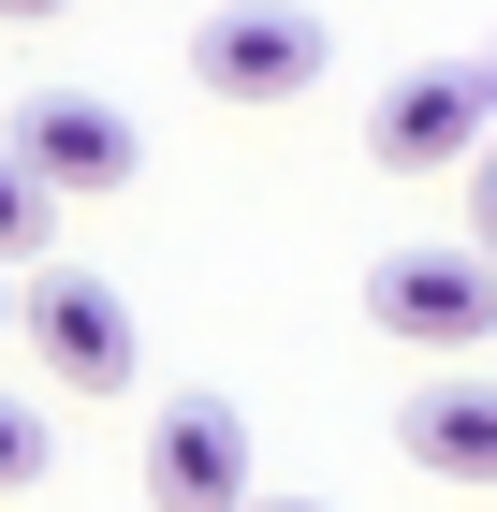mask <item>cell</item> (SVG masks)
<instances>
[{"instance_id": "6da1fadb", "label": "cell", "mask_w": 497, "mask_h": 512, "mask_svg": "<svg viewBox=\"0 0 497 512\" xmlns=\"http://www.w3.org/2000/svg\"><path fill=\"white\" fill-rule=\"evenodd\" d=\"M191 74H205V103H307L322 88V15L307 0H220L191 30Z\"/></svg>"}, {"instance_id": "7a4b0ae2", "label": "cell", "mask_w": 497, "mask_h": 512, "mask_svg": "<svg viewBox=\"0 0 497 512\" xmlns=\"http://www.w3.org/2000/svg\"><path fill=\"white\" fill-rule=\"evenodd\" d=\"M0 161H15V176H44L59 205H103V191H132V176H147L132 118H117V103H88V88L15 103V118H0Z\"/></svg>"}, {"instance_id": "3957f363", "label": "cell", "mask_w": 497, "mask_h": 512, "mask_svg": "<svg viewBox=\"0 0 497 512\" xmlns=\"http://www.w3.org/2000/svg\"><path fill=\"white\" fill-rule=\"evenodd\" d=\"M366 308L410 352H468V337H497V249H395L366 278Z\"/></svg>"}, {"instance_id": "277c9868", "label": "cell", "mask_w": 497, "mask_h": 512, "mask_svg": "<svg viewBox=\"0 0 497 512\" xmlns=\"http://www.w3.org/2000/svg\"><path fill=\"white\" fill-rule=\"evenodd\" d=\"M483 132H497V74H483V59H439V74H410L381 118H366V161H395V176H439V161H468Z\"/></svg>"}, {"instance_id": "5b68a950", "label": "cell", "mask_w": 497, "mask_h": 512, "mask_svg": "<svg viewBox=\"0 0 497 512\" xmlns=\"http://www.w3.org/2000/svg\"><path fill=\"white\" fill-rule=\"evenodd\" d=\"M249 498V425H234V395H176L147 439V512H234Z\"/></svg>"}, {"instance_id": "8992f818", "label": "cell", "mask_w": 497, "mask_h": 512, "mask_svg": "<svg viewBox=\"0 0 497 512\" xmlns=\"http://www.w3.org/2000/svg\"><path fill=\"white\" fill-rule=\"evenodd\" d=\"M30 352L59 366L74 395H117V381H132V308H117L103 278L44 264V278H30Z\"/></svg>"}, {"instance_id": "52a82bcc", "label": "cell", "mask_w": 497, "mask_h": 512, "mask_svg": "<svg viewBox=\"0 0 497 512\" xmlns=\"http://www.w3.org/2000/svg\"><path fill=\"white\" fill-rule=\"evenodd\" d=\"M395 439H410L439 483H497V381H424L410 410H395Z\"/></svg>"}, {"instance_id": "ba28073f", "label": "cell", "mask_w": 497, "mask_h": 512, "mask_svg": "<svg viewBox=\"0 0 497 512\" xmlns=\"http://www.w3.org/2000/svg\"><path fill=\"white\" fill-rule=\"evenodd\" d=\"M44 220H59V191H44V176H15V161H0V264H30V249H44Z\"/></svg>"}, {"instance_id": "9c48e42d", "label": "cell", "mask_w": 497, "mask_h": 512, "mask_svg": "<svg viewBox=\"0 0 497 512\" xmlns=\"http://www.w3.org/2000/svg\"><path fill=\"white\" fill-rule=\"evenodd\" d=\"M44 469V410H15V395H0V483H30Z\"/></svg>"}, {"instance_id": "30bf717a", "label": "cell", "mask_w": 497, "mask_h": 512, "mask_svg": "<svg viewBox=\"0 0 497 512\" xmlns=\"http://www.w3.org/2000/svg\"><path fill=\"white\" fill-rule=\"evenodd\" d=\"M468 249H497V132L468 147Z\"/></svg>"}, {"instance_id": "8fae6325", "label": "cell", "mask_w": 497, "mask_h": 512, "mask_svg": "<svg viewBox=\"0 0 497 512\" xmlns=\"http://www.w3.org/2000/svg\"><path fill=\"white\" fill-rule=\"evenodd\" d=\"M234 512H322V498H234Z\"/></svg>"}, {"instance_id": "7c38bea8", "label": "cell", "mask_w": 497, "mask_h": 512, "mask_svg": "<svg viewBox=\"0 0 497 512\" xmlns=\"http://www.w3.org/2000/svg\"><path fill=\"white\" fill-rule=\"evenodd\" d=\"M0 15H59V0H0Z\"/></svg>"}]
</instances>
